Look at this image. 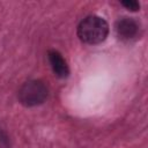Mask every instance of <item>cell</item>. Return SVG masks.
<instances>
[{
    "label": "cell",
    "instance_id": "cell-2",
    "mask_svg": "<svg viewBox=\"0 0 148 148\" xmlns=\"http://www.w3.org/2000/svg\"><path fill=\"white\" fill-rule=\"evenodd\" d=\"M49 95V89L42 80H29L18 90V101L27 108L43 104Z\"/></svg>",
    "mask_w": 148,
    "mask_h": 148
},
{
    "label": "cell",
    "instance_id": "cell-1",
    "mask_svg": "<svg viewBox=\"0 0 148 148\" xmlns=\"http://www.w3.org/2000/svg\"><path fill=\"white\" fill-rule=\"evenodd\" d=\"M108 35L109 24L98 15H88L77 25V37L81 42L89 45H96L104 42Z\"/></svg>",
    "mask_w": 148,
    "mask_h": 148
},
{
    "label": "cell",
    "instance_id": "cell-6",
    "mask_svg": "<svg viewBox=\"0 0 148 148\" xmlns=\"http://www.w3.org/2000/svg\"><path fill=\"white\" fill-rule=\"evenodd\" d=\"M0 148H10L9 138L2 128H0Z\"/></svg>",
    "mask_w": 148,
    "mask_h": 148
},
{
    "label": "cell",
    "instance_id": "cell-5",
    "mask_svg": "<svg viewBox=\"0 0 148 148\" xmlns=\"http://www.w3.org/2000/svg\"><path fill=\"white\" fill-rule=\"evenodd\" d=\"M121 5L127 8L128 10H132V12H136L140 9V3L136 1V0H126V1H121Z\"/></svg>",
    "mask_w": 148,
    "mask_h": 148
},
{
    "label": "cell",
    "instance_id": "cell-3",
    "mask_svg": "<svg viewBox=\"0 0 148 148\" xmlns=\"http://www.w3.org/2000/svg\"><path fill=\"white\" fill-rule=\"evenodd\" d=\"M116 34L124 42L135 40L140 36V24L132 17H121L116 22Z\"/></svg>",
    "mask_w": 148,
    "mask_h": 148
},
{
    "label": "cell",
    "instance_id": "cell-4",
    "mask_svg": "<svg viewBox=\"0 0 148 148\" xmlns=\"http://www.w3.org/2000/svg\"><path fill=\"white\" fill-rule=\"evenodd\" d=\"M47 59L50 62V66L54 73L60 79H65L69 74V67L67 65V61L62 57V54L57 50H50L47 52Z\"/></svg>",
    "mask_w": 148,
    "mask_h": 148
}]
</instances>
